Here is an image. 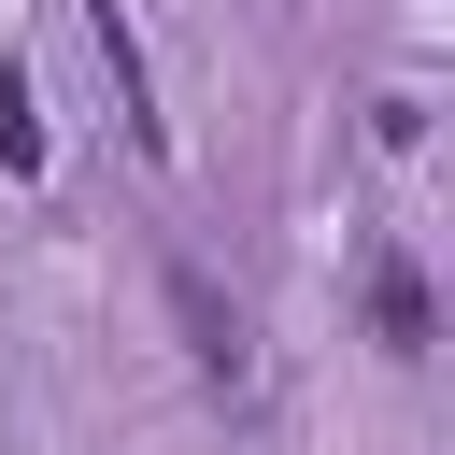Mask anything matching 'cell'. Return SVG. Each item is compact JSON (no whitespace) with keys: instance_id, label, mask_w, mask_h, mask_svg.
Masks as SVG:
<instances>
[{"instance_id":"1","label":"cell","mask_w":455,"mask_h":455,"mask_svg":"<svg viewBox=\"0 0 455 455\" xmlns=\"http://www.w3.org/2000/svg\"><path fill=\"white\" fill-rule=\"evenodd\" d=\"M85 43H100V71H114V114H128V142L156 156V142H171V114H156V71H142L128 14H114V0H85Z\"/></svg>"},{"instance_id":"2","label":"cell","mask_w":455,"mask_h":455,"mask_svg":"<svg viewBox=\"0 0 455 455\" xmlns=\"http://www.w3.org/2000/svg\"><path fill=\"white\" fill-rule=\"evenodd\" d=\"M171 313H185V341H199V370H213V384H242V327H228V299H213V270H185V256H171Z\"/></svg>"},{"instance_id":"3","label":"cell","mask_w":455,"mask_h":455,"mask_svg":"<svg viewBox=\"0 0 455 455\" xmlns=\"http://www.w3.org/2000/svg\"><path fill=\"white\" fill-rule=\"evenodd\" d=\"M370 327H384L398 355H427V270H412V256H370Z\"/></svg>"}]
</instances>
